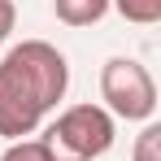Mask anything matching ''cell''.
Returning a JSON list of instances; mask_svg holds the SVG:
<instances>
[{
    "label": "cell",
    "instance_id": "1",
    "mask_svg": "<svg viewBox=\"0 0 161 161\" xmlns=\"http://www.w3.org/2000/svg\"><path fill=\"white\" fill-rule=\"evenodd\" d=\"M70 87V65L48 39H22L0 61V135L22 139L61 105Z\"/></svg>",
    "mask_w": 161,
    "mask_h": 161
},
{
    "label": "cell",
    "instance_id": "2",
    "mask_svg": "<svg viewBox=\"0 0 161 161\" xmlns=\"http://www.w3.org/2000/svg\"><path fill=\"white\" fill-rule=\"evenodd\" d=\"M113 135H118V126L105 105H70L48 126L44 144H48L53 161H96L113 148Z\"/></svg>",
    "mask_w": 161,
    "mask_h": 161
},
{
    "label": "cell",
    "instance_id": "3",
    "mask_svg": "<svg viewBox=\"0 0 161 161\" xmlns=\"http://www.w3.org/2000/svg\"><path fill=\"white\" fill-rule=\"evenodd\" d=\"M100 96L113 118L148 122L157 113V83L135 57H109L100 70Z\"/></svg>",
    "mask_w": 161,
    "mask_h": 161
},
{
    "label": "cell",
    "instance_id": "4",
    "mask_svg": "<svg viewBox=\"0 0 161 161\" xmlns=\"http://www.w3.org/2000/svg\"><path fill=\"white\" fill-rule=\"evenodd\" d=\"M53 13L65 26H92L109 13V0H53Z\"/></svg>",
    "mask_w": 161,
    "mask_h": 161
},
{
    "label": "cell",
    "instance_id": "5",
    "mask_svg": "<svg viewBox=\"0 0 161 161\" xmlns=\"http://www.w3.org/2000/svg\"><path fill=\"white\" fill-rule=\"evenodd\" d=\"M126 22H135V26H153V22H161V0H109Z\"/></svg>",
    "mask_w": 161,
    "mask_h": 161
},
{
    "label": "cell",
    "instance_id": "6",
    "mask_svg": "<svg viewBox=\"0 0 161 161\" xmlns=\"http://www.w3.org/2000/svg\"><path fill=\"white\" fill-rule=\"evenodd\" d=\"M0 161H53V153H48L44 139H13Z\"/></svg>",
    "mask_w": 161,
    "mask_h": 161
},
{
    "label": "cell",
    "instance_id": "7",
    "mask_svg": "<svg viewBox=\"0 0 161 161\" xmlns=\"http://www.w3.org/2000/svg\"><path fill=\"white\" fill-rule=\"evenodd\" d=\"M135 161H161V126L157 122H148L135 135Z\"/></svg>",
    "mask_w": 161,
    "mask_h": 161
},
{
    "label": "cell",
    "instance_id": "8",
    "mask_svg": "<svg viewBox=\"0 0 161 161\" xmlns=\"http://www.w3.org/2000/svg\"><path fill=\"white\" fill-rule=\"evenodd\" d=\"M13 22H18V9H13V0H0V44L9 39Z\"/></svg>",
    "mask_w": 161,
    "mask_h": 161
}]
</instances>
